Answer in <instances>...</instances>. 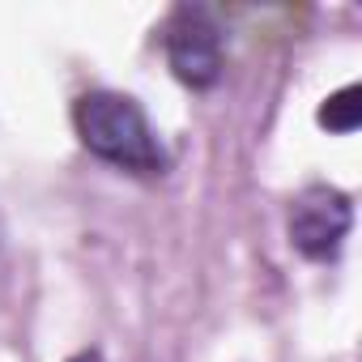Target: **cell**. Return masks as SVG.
Returning <instances> with one entry per match:
<instances>
[{
    "label": "cell",
    "mask_w": 362,
    "mask_h": 362,
    "mask_svg": "<svg viewBox=\"0 0 362 362\" xmlns=\"http://www.w3.org/2000/svg\"><path fill=\"white\" fill-rule=\"evenodd\" d=\"M73 128L98 162H107L124 175L158 179V175L170 170V153H166L158 128L149 124L145 107L132 94L86 90L73 103Z\"/></svg>",
    "instance_id": "cell-1"
},
{
    "label": "cell",
    "mask_w": 362,
    "mask_h": 362,
    "mask_svg": "<svg viewBox=\"0 0 362 362\" xmlns=\"http://www.w3.org/2000/svg\"><path fill=\"white\" fill-rule=\"evenodd\" d=\"M162 52L170 73L184 81L188 90H214L226 69V43L222 26L209 9L201 5H179L166 26H162Z\"/></svg>",
    "instance_id": "cell-2"
},
{
    "label": "cell",
    "mask_w": 362,
    "mask_h": 362,
    "mask_svg": "<svg viewBox=\"0 0 362 362\" xmlns=\"http://www.w3.org/2000/svg\"><path fill=\"white\" fill-rule=\"evenodd\" d=\"M349 226H354V201L332 184H311L290 201L286 235L290 247L311 264H332L349 239Z\"/></svg>",
    "instance_id": "cell-3"
},
{
    "label": "cell",
    "mask_w": 362,
    "mask_h": 362,
    "mask_svg": "<svg viewBox=\"0 0 362 362\" xmlns=\"http://www.w3.org/2000/svg\"><path fill=\"white\" fill-rule=\"evenodd\" d=\"M358 119H362V103H358V86L354 81L341 86L337 94H328L324 107H320V124L328 132H337V136H349L358 128Z\"/></svg>",
    "instance_id": "cell-4"
},
{
    "label": "cell",
    "mask_w": 362,
    "mask_h": 362,
    "mask_svg": "<svg viewBox=\"0 0 362 362\" xmlns=\"http://www.w3.org/2000/svg\"><path fill=\"white\" fill-rule=\"evenodd\" d=\"M69 362H103V354H98V349H81V354H73Z\"/></svg>",
    "instance_id": "cell-5"
}]
</instances>
